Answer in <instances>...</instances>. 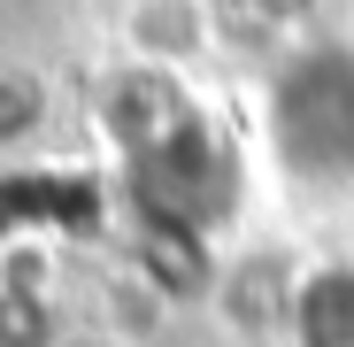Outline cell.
<instances>
[{
    "instance_id": "6da1fadb",
    "label": "cell",
    "mask_w": 354,
    "mask_h": 347,
    "mask_svg": "<svg viewBox=\"0 0 354 347\" xmlns=\"http://www.w3.org/2000/svg\"><path fill=\"white\" fill-rule=\"evenodd\" d=\"M262 132L301 193H354V39H301L277 54Z\"/></svg>"
},
{
    "instance_id": "7a4b0ae2",
    "label": "cell",
    "mask_w": 354,
    "mask_h": 347,
    "mask_svg": "<svg viewBox=\"0 0 354 347\" xmlns=\"http://www.w3.org/2000/svg\"><path fill=\"white\" fill-rule=\"evenodd\" d=\"M115 39L139 70H169V62H201L216 46V16L208 0H124Z\"/></svg>"
},
{
    "instance_id": "3957f363",
    "label": "cell",
    "mask_w": 354,
    "mask_h": 347,
    "mask_svg": "<svg viewBox=\"0 0 354 347\" xmlns=\"http://www.w3.org/2000/svg\"><path fill=\"white\" fill-rule=\"evenodd\" d=\"M46 124V85L24 70H0V147H24Z\"/></svg>"
}]
</instances>
